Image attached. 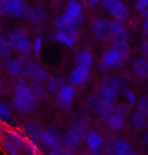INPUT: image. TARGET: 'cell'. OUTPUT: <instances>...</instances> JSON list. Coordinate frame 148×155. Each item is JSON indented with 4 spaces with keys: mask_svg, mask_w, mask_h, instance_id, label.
Here are the masks:
<instances>
[{
    "mask_svg": "<svg viewBox=\"0 0 148 155\" xmlns=\"http://www.w3.org/2000/svg\"><path fill=\"white\" fill-rule=\"evenodd\" d=\"M11 107L19 115H28L37 109L38 101L31 94L30 87L24 81H18L13 86Z\"/></svg>",
    "mask_w": 148,
    "mask_h": 155,
    "instance_id": "1",
    "label": "cell"
},
{
    "mask_svg": "<svg viewBox=\"0 0 148 155\" xmlns=\"http://www.w3.org/2000/svg\"><path fill=\"white\" fill-rule=\"evenodd\" d=\"M86 107L90 112L98 114L101 120L107 123L115 113L116 101L104 97L100 93L92 94L86 99Z\"/></svg>",
    "mask_w": 148,
    "mask_h": 155,
    "instance_id": "2",
    "label": "cell"
},
{
    "mask_svg": "<svg viewBox=\"0 0 148 155\" xmlns=\"http://www.w3.org/2000/svg\"><path fill=\"white\" fill-rule=\"evenodd\" d=\"M31 6L21 0H0V15L12 19H28Z\"/></svg>",
    "mask_w": 148,
    "mask_h": 155,
    "instance_id": "3",
    "label": "cell"
},
{
    "mask_svg": "<svg viewBox=\"0 0 148 155\" xmlns=\"http://www.w3.org/2000/svg\"><path fill=\"white\" fill-rule=\"evenodd\" d=\"M85 132L86 126L82 123H78L71 129H69L68 131H66L62 136V144L64 145V148L69 151L77 150L82 143V139L83 136L85 135Z\"/></svg>",
    "mask_w": 148,
    "mask_h": 155,
    "instance_id": "4",
    "label": "cell"
},
{
    "mask_svg": "<svg viewBox=\"0 0 148 155\" xmlns=\"http://www.w3.org/2000/svg\"><path fill=\"white\" fill-rule=\"evenodd\" d=\"M101 6L107 13L114 17L115 20L124 21L130 14L129 6L120 0H104L101 2Z\"/></svg>",
    "mask_w": 148,
    "mask_h": 155,
    "instance_id": "5",
    "label": "cell"
},
{
    "mask_svg": "<svg viewBox=\"0 0 148 155\" xmlns=\"http://www.w3.org/2000/svg\"><path fill=\"white\" fill-rule=\"evenodd\" d=\"M65 19L70 23L75 30L83 22V8L79 1H69L65 5L64 12L61 13Z\"/></svg>",
    "mask_w": 148,
    "mask_h": 155,
    "instance_id": "6",
    "label": "cell"
},
{
    "mask_svg": "<svg viewBox=\"0 0 148 155\" xmlns=\"http://www.w3.org/2000/svg\"><path fill=\"white\" fill-rule=\"evenodd\" d=\"M124 57L120 52L115 48H110L104 52L101 55V59L98 62V69L101 71H108L117 68L123 63Z\"/></svg>",
    "mask_w": 148,
    "mask_h": 155,
    "instance_id": "7",
    "label": "cell"
},
{
    "mask_svg": "<svg viewBox=\"0 0 148 155\" xmlns=\"http://www.w3.org/2000/svg\"><path fill=\"white\" fill-rule=\"evenodd\" d=\"M62 136L63 134L61 131L56 127H48L45 129L41 136L40 143L44 147L49 148L50 150L52 149L59 148L62 145Z\"/></svg>",
    "mask_w": 148,
    "mask_h": 155,
    "instance_id": "8",
    "label": "cell"
},
{
    "mask_svg": "<svg viewBox=\"0 0 148 155\" xmlns=\"http://www.w3.org/2000/svg\"><path fill=\"white\" fill-rule=\"evenodd\" d=\"M75 93L76 89L72 84H65L57 93L56 106L63 110H70L74 104Z\"/></svg>",
    "mask_w": 148,
    "mask_h": 155,
    "instance_id": "9",
    "label": "cell"
},
{
    "mask_svg": "<svg viewBox=\"0 0 148 155\" xmlns=\"http://www.w3.org/2000/svg\"><path fill=\"white\" fill-rule=\"evenodd\" d=\"M121 92V82L117 77H108L100 82V94L104 97L116 101V97Z\"/></svg>",
    "mask_w": 148,
    "mask_h": 155,
    "instance_id": "10",
    "label": "cell"
},
{
    "mask_svg": "<svg viewBox=\"0 0 148 155\" xmlns=\"http://www.w3.org/2000/svg\"><path fill=\"white\" fill-rule=\"evenodd\" d=\"M21 74L31 79L33 82H37V83H42L44 81H47L48 79L47 70L43 66L33 62H28L25 65H24Z\"/></svg>",
    "mask_w": 148,
    "mask_h": 155,
    "instance_id": "11",
    "label": "cell"
},
{
    "mask_svg": "<svg viewBox=\"0 0 148 155\" xmlns=\"http://www.w3.org/2000/svg\"><path fill=\"white\" fill-rule=\"evenodd\" d=\"M133 150L131 144L125 139L115 138L108 142L106 151L108 155H129Z\"/></svg>",
    "mask_w": 148,
    "mask_h": 155,
    "instance_id": "12",
    "label": "cell"
},
{
    "mask_svg": "<svg viewBox=\"0 0 148 155\" xmlns=\"http://www.w3.org/2000/svg\"><path fill=\"white\" fill-rule=\"evenodd\" d=\"M111 21L106 17H97L91 23V33L98 41H106L110 37Z\"/></svg>",
    "mask_w": 148,
    "mask_h": 155,
    "instance_id": "13",
    "label": "cell"
},
{
    "mask_svg": "<svg viewBox=\"0 0 148 155\" xmlns=\"http://www.w3.org/2000/svg\"><path fill=\"white\" fill-rule=\"evenodd\" d=\"M54 41L62 44L64 46H67L69 48H72L74 46L75 42L78 40V34L76 30L73 31H56L52 36Z\"/></svg>",
    "mask_w": 148,
    "mask_h": 155,
    "instance_id": "14",
    "label": "cell"
},
{
    "mask_svg": "<svg viewBox=\"0 0 148 155\" xmlns=\"http://www.w3.org/2000/svg\"><path fill=\"white\" fill-rule=\"evenodd\" d=\"M90 72L89 69L82 66H75L69 76V80L71 81L72 85H82L86 83L89 79Z\"/></svg>",
    "mask_w": 148,
    "mask_h": 155,
    "instance_id": "15",
    "label": "cell"
},
{
    "mask_svg": "<svg viewBox=\"0 0 148 155\" xmlns=\"http://www.w3.org/2000/svg\"><path fill=\"white\" fill-rule=\"evenodd\" d=\"M43 131H44L43 128L41 127L40 125H38L37 123H34V122L28 123V124H25L24 127H22V134L25 135V138H27L28 141L36 142V143L40 142Z\"/></svg>",
    "mask_w": 148,
    "mask_h": 155,
    "instance_id": "16",
    "label": "cell"
},
{
    "mask_svg": "<svg viewBox=\"0 0 148 155\" xmlns=\"http://www.w3.org/2000/svg\"><path fill=\"white\" fill-rule=\"evenodd\" d=\"M110 36L114 41H127L128 42V31L124 25L123 21L120 20H113L110 25Z\"/></svg>",
    "mask_w": 148,
    "mask_h": 155,
    "instance_id": "17",
    "label": "cell"
},
{
    "mask_svg": "<svg viewBox=\"0 0 148 155\" xmlns=\"http://www.w3.org/2000/svg\"><path fill=\"white\" fill-rule=\"evenodd\" d=\"M6 137L19 149V150H24L25 152L28 149V144H30V141L25 138L22 132H20L18 130H15V129L7 130Z\"/></svg>",
    "mask_w": 148,
    "mask_h": 155,
    "instance_id": "18",
    "label": "cell"
},
{
    "mask_svg": "<svg viewBox=\"0 0 148 155\" xmlns=\"http://www.w3.org/2000/svg\"><path fill=\"white\" fill-rule=\"evenodd\" d=\"M75 66H82L90 69L94 65V55L88 50H81L74 57Z\"/></svg>",
    "mask_w": 148,
    "mask_h": 155,
    "instance_id": "19",
    "label": "cell"
},
{
    "mask_svg": "<svg viewBox=\"0 0 148 155\" xmlns=\"http://www.w3.org/2000/svg\"><path fill=\"white\" fill-rule=\"evenodd\" d=\"M3 68L6 70V72L11 76H19L21 75L22 72V67L24 65L21 64V62L18 59H15V58H6V59L3 60Z\"/></svg>",
    "mask_w": 148,
    "mask_h": 155,
    "instance_id": "20",
    "label": "cell"
},
{
    "mask_svg": "<svg viewBox=\"0 0 148 155\" xmlns=\"http://www.w3.org/2000/svg\"><path fill=\"white\" fill-rule=\"evenodd\" d=\"M131 69L139 78H148V59L140 58L133 61Z\"/></svg>",
    "mask_w": 148,
    "mask_h": 155,
    "instance_id": "21",
    "label": "cell"
},
{
    "mask_svg": "<svg viewBox=\"0 0 148 155\" xmlns=\"http://www.w3.org/2000/svg\"><path fill=\"white\" fill-rule=\"evenodd\" d=\"M85 143L89 151H98L103 146V137L97 132H89L85 135Z\"/></svg>",
    "mask_w": 148,
    "mask_h": 155,
    "instance_id": "22",
    "label": "cell"
},
{
    "mask_svg": "<svg viewBox=\"0 0 148 155\" xmlns=\"http://www.w3.org/2000/svg\"><path fill=\"white\" fill-rule=\"evenodd\" d=\"M13 49L21 55H28L33 51V42L27 35L17 41L13 45Z\"/></svg>",
    "mask_w": 148,
    "mask_h": 155,
    "instance_id": "23",
    "label": "cell"
},
{
    "mask_svg": "<svg viewBox=\"0 0 148 155\" xmlns=\"http://www.w3.org/2000/svg\"><path fill=\"white\" fill-rule=\"evenodd\" d=\"M130 124L136 131H141L148 127V119L144 115H142L141 113L135 112L131 117Z\"/></svg>",
    "mask_w": 148,
    "mask_h": 155,
    "instance_id": "24",
    "label": "cell"
},
{
    "mask_svg": "<svg viewBox=\"0 0 148 155\" xmlns=\"http://www.w3.org/2000/svg\"><path fill=\"white\" fill-rule=\"evenodd\" d=\"M65 85L64 79L58 76H51L46 81V90L51 93H58Z\"/></svg>",
    "mask_w": 148,
    "mask_h": 155,
    "instance_id": "25",
    "label": "cell"
},
{
    "mask_svg": "<svg viewBox=\"0 0 148 155\" xmlns=\"http://www.w3.org/2000/svg\"><path fill=\"white\" fill-rule=\"evenodd\" d=\"M125 120H126V118L118 115V114L115 112L114 115L108 120L107 125H108V128L111 131H113V132H119V131H121L122 129L124 128Z\"/></svg>",
    "mask_w": 148,
    "mask_h": 155,
    "instance_id": "26",
    "label": "cell"
},
{
    "mask_svg": "<svg viewBox=\"0 0 148 155\" xmlns=\"http://www.w3.org/2000/svg\"><path fill=\"white\" fill-rule=\"evenodd\" d=\"M46 18V11L41 5H35L31 7L30 15H28V20L31 22L38 25V23L42 22Z\"/></svg>",
    "mask_w": 148,
    "mask_h": 155,
    "instance_id": "27",
    "label": "cell"
},
{
    "mask_svg": "<svg viewBox=\"0 0 148 155\" xmlns=\"http://www.w3.org/2000/svg\"><path fill=\"white\" fill-rule=\"evenodd\" d=\"M28 87H30L31 94H33V96L37 101H44L46 96H47V90H46V88L41 83L31 82L28 84Z\"/></svg>",
    "mask_w": 148,
    "mask_h": 155,
    "instance_id": "28",
    "label": "cell"
},
{
    "mask_svg": "<svg viewBox=\"0 0 148 155\" xmlns=\"http://www.w3.org/2000/svg\"><path fill=\"white\" fill-rule=\"evenodd\" d=\"M25 35L27 34H25V31L20 30V28H11V30L7 31L2 38H3L5 41H7V42L9 43L13 48L14 44H15L20 38L25 36Z\"/></svg>",
    "mask_w": 148,
    "mask_h": 155,
    "instance_id": "29",
    "label": "cell"
},
{
    "mask_svg": "<svg viewBox=\"0 0 148 155\" xmlns=\"http://www.w3.org/2000/svg\"><path fill=\"white\" fill-rule=\"evenodd\" d=\"M0 146L3 149L4 152L7 155H22L20 153V150L10 141L7 137L2 136L0 138Z\"/></svg>",
    "mask_w": 148,
    "mask_h": 155,
    "instance_id": "30",
    "label": "cell"
},
{
    "mask_svg": "<svg viewBox=\"0 0 148 155\" xmlns=\"http://www.w3.org/2000/svg\"><path fill=\"white\" fill-rule=\"evenodd\" d=\"M121 95L125 101L128 104V106H136L137 104V96H136L135 92L130 88H123L121 89Z\"/></svg>",
    "mask_w": 148,
    "mask_h": 155,
    "instance_id": "31",
    "label": "cell"
},
{
    "mask_svg": "<svg viewBox=\"0 0 148 155\" xmlns=\"http://www.w3.org/2000/svg\"><path fill=\"white\" fill-rule=\"evenodd\" d=\"M137 112L141 113L142 115H144L148 119V94H145L141 96L140 98L137 99Z\"/></svg>",
    "mask_w": 148,
    "mask_h": 155,
    "instance_id": "32",
    "label": "cell"
},
{
    "mask_svg": "<svg viewBox=\"0 0 148 155\" xmlns=\"http://www.w3.org/2000/svg\"><path fill=\"white\" fill-rule=\"evenodd\" d=\"M12 118L10 107L5 102H0V120L2 122H9Z\"/></svg>",
    "mask_w": 148,
    "mask_h": 155,
    "instance_id": "33",
    "label": "cell"
},
{
    "mask_svg": "<svg viewBox=\"0 0 148 155\" xmlns=\"http://www.w3.org/2000/svg\"><path fill=\"white\" fill-rule=\"evenodd\" d=\"M113 48L123 55V57H127L129 55V46L127 41H114L113 42Z\"/></svg>",
    "mask_w": 148,
    "mask_h": 155,
    "instance_id": "34",
    "label": "cell"
},
{
    "mask_svg": "<svg viewBox=\"0 0 148 155\" xmlns=\"http://www.w3.org/2000/svg\"><path fill=\"white\" fill-rule=\"evenodd\" d=\"M12 49V46L2 38V40L0 41V58H2L3 60L8 58Z\"/></svg>",
    "mask_w": 148,
    "mask_h": 155,
    "instance_id": "35",
    "label": "cell"
},
{
    "mask_svg": "<svg viewBox=\"0 0 148 155\" xmlns=\"http://www.w3.org/2000/svg\"><path fill=\"white\" fill-rule=\"evenodd\" d=\"M115 112L124 118H127V116L130 114V107L129 106L125 104H119L115 107Z\"/></svg>",
    "mask_w": 148,
    "mask_h": 155,
    "instance_id": "36",
    "label": "cell"
},
{
    "mask_svg": "<svg viewBox=\"0 0 148 155\" xmlns=\"http://www.w3.org/2000/svg\"><path fill=\"white\" fill-rule=\"evenodd\" d=\"M43 48V39L41 37H37L33 42V51L35 54H40Z\"/></svg>",
    "mask_w": 148,
    "mask_h": 155,
    "instance_id": "37",
    "label": "cell"
},
{
    "mask_svg": "<svg viewBox=\"0 0 148 155\" xmlns=\"http://www.w3.org/2000/svg\"><path fill=\"white\" fill-rule=\"evenodd\" d=\"M47 155H71V151L67 150L66 148L59 147L56 149H52L48 152Z\"/></svg>",
    "mask_w": 148,
    "mask_h": 155,
    "instance_id": "38",
    "label": "cell"
},
{
    "mask_svg": "<svg viewBox=\"0 0 148 155\" xmlns=\"http://www.w3.org/2000/svg\"><path fill=\"white\" fill-rule=\"evenodd\" d=\"M141 52L145 57L148 58V39L143 41V43L141 44Z\"/></svg>",
    "mask_w": 148,
    "mask_h": 155,
    "instance_id": "39",
    "label": "cell"
},
{
    "mask_svg": "<svg viewBox=\"0 0 148 155\" xmlns=\"http://www.w3.org/2000/svg\"><path fill=\"white\" fill-rule=\"evenodd\" d=\"M143 31L145 34V36L148 39V19H145L143 22Z\"/></svg>",
    "mask_w": 148,
    "mask_h": 155,
    "instance_id": "40",
    "label": "cell"
},
{
    "mask_svg": "<svg viewBox=\"0 0 148 155\" xmlns=\"http://www.w3.org/2000/svg\"><path fill=\"white\" fill-rule=\"evenodd\" d=\"M86 4L88 5V6H95V5H97V4H100V1L98 0H89V1L86 2Z\"/></svg>",
    "mask_w": 148,
    "mask_h": 155,
    "instance_id": "41",
    "label": "cell"
},
{
    "mask_svg": "<svg viewBox=\"0 0 148 155\" xmlns=\"http://www.w3.org/2000/svg\"><path fill=\"white\" fill-rule=\"evenodd\" d=\"M142 142H143L145 145L148 146V131L144 134L143 137H142Z\"/></svg>",
    "mask_w": 148,
    "mask_h": 155,
    "instance_id": "42",
    "label": "cell"
},
{
    "mask_svg": "<svg viewBox=\"0 0 148 155\" xmlns=\"http://www.w3.org/2000/svg\"><path fill=\"white\" fill-rule=\"evenodd\" d=\"M140 14L145 17V19H148V4H147V6L145 7V9H144L143 11H142V12H141Z\"/></svg>",
    "mask_w": 148,
    "mask_h": 155,
    "instance_id": "43",
    "label": "cell"
},
{
    "mask_svg": "<svg viewBox=\"0 0 148 155\" xmlns=\"http://www.w3.org/2000/svg\"><path fill=\"white\" fill-rule=\"evenodd\" d=\"M5 133V129L3 127V125L0 123V138H1L2 136H3V134Z\"/></svg>",
    "mask_w": 148,
    "mask_h": 155,
    "instance_id": "44",
    "label": "cell"
},
{
    "mask_svg": "<svg viewBox=\"0 0 148 155\" xmlns=\"http://www.w3.org/2000/svg\"><path fill=\"white\" fill-rule=\"evenodd\" d=\"M88 155H101V152L100 150L98 151H89Z\"/></svg>",
    "mask_w": 148,
    "mask_h": 155,
    "instance_id": "45",
    "label": "cell"
},
{
    "mask_svg": "<svg viewBox=\"0 0 148 155\" xmlns=\"http://www.w3.org/2000/svg\"><path fill=\"white\" fill-rule=\"evenodd\" d=\"M129 155H141L140 153H138L137 151H134V150H132L131 152L129 153Z\"/></svg>",
    "mask_w": 148,
    "mask_h": 155,
    "instance_id": "46",
    "label": "cell"
},
{
    "mask_svg": "<svg viewBox=\"0 0 148 155\" xmlns=\"http://www.w3.org/2000/svg\"><path fill=\"white\" fill-rule=\"evenodd\" d=\"M1 89H2V86H1V83H0V93H1Z\"/></svg>",
    "mask_w": 148,
    "mask_h": 155,
    "instance_id": "47",
    "label": "cell"
},
{
    "mask_svg": "<svg viewBox=\"0 0 148 155\" xmlns=\"http://www.w3.org/2000/svg\"><path fill=\"white\" fill-rule=\"evenodd\" d=\"M1 40H2V37H1V36H0V41H1Z\"/></svg>",
    "mask_w": 148,
    "mask_h": 155,
    "instance_id": "48",
    "label": "cell"
}]
</instances>
